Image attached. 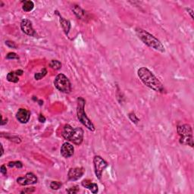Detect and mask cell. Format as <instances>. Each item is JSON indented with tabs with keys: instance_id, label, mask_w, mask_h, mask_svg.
<instances>
[{
	"instance_id": "6da1fadb",
	"label": "cell",
	"mask_w": 194,
	"mask_h": 194,
	"mask_svg": "<svg viewBox=\"0 0 194 194\" xmlns=\"http://www.w3.org/2000/svg\"><path fill=\"white\" fill-rule=\"evenodd\" d=\"M137 74L141 81L148 87L156 92H162L164 90L163 84L160 80L146 67H140L137 71Z\"/></svg>"
},
{
	"instance_id": "7a4b0ae2",
	"label": "cell",
	"mask_w": 194,
	"mask_h": 194,
	"mask_svg": "<svg viewBox=\"0 0 194 194\" xmlns=\"http://www.w3.org/2000/svg\"><path fill=\"white\" fill-rule=\"evenodd\" d=\"M135 31H136V34L137 35L138 38L146 46L157 51L161 52H164L165 51L164 46L156 37L148 33L145 30L139 28V27L136 28Z\"/></svg>"
},
{
	"instance_id": "3957f363",
	"label": "cell",
	"mask_w": 194,
	"mask_h": 194,
	"mask_svg": "<svg viewBox=\"0 0 194 194\" xmlns=\"http://www.w3.org/2000/svg\"><path fill=\"white\" fill-rule=\"evenodd\" d=\"M86 101L84 98L79 97L77 99V118L80 121V123L83 125L85 126L87 129L91 131L95 130V126L91 121L90 118L87 116V114L84 112V107H85Z\"/></svg>"
},
{
	"instance_id": "277c9868",
	"label": "cell",
	"mask_w": 194,
	"mask_h": 194,
	"mask_svg": "<svg viewBox=\"0 0 194 194\" xmlns=\"http://www.w3.org/2000/svg\"><path fill=\"white\" fill-rule=\"evenodd\" d=\"M54 85L60 92L70 93L71 91V84L70 80L63 74H58L54 80Z\"/></svg>"
},
{
	"instance_id": "5b68a950",
	"label": "cell",
	"mask_w": 194,
	"mask_h": 194,
	"mask_svg": "<svg viewBox=\"0 0 194 194\" xmlns=\"http://www.w3.org/2000/svg\"><path fill=\"white\" fill-rule=\"evenodd\" d=\"M93 165H94V171L96 178L99 180H101L103 172L107 168L108 163L101 156H96L93 158Z\"/></svg>"
},
{
	"instance_id": "8992f818",
	"label": "cell",
	"mask_w": 194,
	"mask_h": 194,
	"mask_svg": "<svg viewBox=\"0 0 194 194\" xmlns=\"http://www.w3.org/2000/svg\"><path fill=\"white\" fill-rule=\"evenodd\" d=\"M84 140V130L81 127L74 128L72 133L70 135L68 141L75 145H80Z\"/></svg>"
},
{
	"instance_id": "52a82bcc",
	"label": "cell",
	"mask_w": 194,
	"mask_h": 194,
	"mask_svg": "<svg viewBox=\"0 0 194 194\" xmlns=\"http://www.w3.org/2000/svg\"><path fill=\"white\" fill-rule=\"evenodd\" d=\"M37 181H38V179H37V176L32 172H29V173L26 174L24 177H20L17 179L18 184L21 186L35 184L37 183Z\"/></svg>"
},
{
	"instance_id": "ba28073f",
	"label": "cell",
	"mask_w": 194,
	"mask_h": 194,
	"mask_svg": "<svg viewBox=\"0 0 194 194\" xmlns=\"http://www.w3.org/2000/svg\"><path fill=\"white\" fill-rule=\"evenodd\" d=\"M85 170L84 168H72L70 169L67 173V178L71 181H75L84 175Z\"/></svg>"
},
{
	"instance_id": "9c48e42d",
	"label": "cell",
	"mask_w": 194,
	"mask_h": 194,
	"mask_svg": "<svg viewBox=\"0 0 194 194\" xmlns=\"http://www.w3.org/2000/svg\"><path fill=\"white\" fill-rule=\"evenodd\" d=\"M21 31L25 34L28 36H36L35 31L33 28L32 23L31 21L27 19H24L21 22Z\"/></svg>"
},
{
	"instance_id": "30bf717a",
	"label": "cell",
	"mask_w": 194,
	"mask_h": 194,
	"mask_svg": "<svg viewBox=\"0 0 194 194\" xmlns=\"http://www.w3.org/2000/svg\"><path fill=\"white\" fill-rule=\"evenodd\" d=\"M31 118V112L27 109H18L16 114L17 120L21 124H26L29 121Z\"/></svg>"
},
{
	"instance_id": "8fae6325",
	"label": "cell",
	"mask_w": 194,
	"mask_h": 194,
	"mask_svg": "<svg viewBox=\"0 0 194 194\" xmlns=\"http://www.w3.org/2000/svg\"><path fill=\"white\" fill-rule=\"evenodd\" d=\"M74 148L71 143H63L61 146V149H60V152L61 155L64 158H70L74 155Z\"/></svg>"
},
{
	"instance_id": "7c38bea8",
	"label": "cell",
	"mask_w": 194,
	"mask_h": 194,
	"mask_svg": "<svg viewBox=\"0 0 194 194\" xmlns=\"http://www.w3.org/2000/svg\"><path fill=\"white\" fill-rule=\"evenodd\" d=\"M177 130H178V133L180 135V136H193L192 127H191V126L190 124H187L178 126Z\"/></svg>"
},
{
	"instance_id": "4fadbf2b",
	"label": "cell",
	"mask_w": 194,
	"mask_h": 194,
	"mask_svg": "<svg viewBox=\"0 0 194 194\" xmlns=\"http://www.w3.org/2000/svg\"><path fill=\"white\" fill-rule=\"evenodd\" d=\"M81 184L84 187L87 188L88 190H90L93 193H97V192H98L99 189L97 184L95 183H93L90 180H84V181L81 182Z\"/></svg>"
},
{
	"instance_id": "5bb4252c",
	"label": "cell",
	"mask_w": 194,
	"mask_h": 194,
	"mask_svg": "<svg viewBox=\"0 0 194 194\" xmlns=\"http://www.w3.org/2000/svg\"><path fill=\"white\" fill-rule=\"evenodd\" d=\"M59 20H60V24H61L62 29L64 30L66 35L68 36V33L69 31H70V29H71V23H70V21H67V20H65L64 18H63L61 16H60Z\"/></svg>"
},
{
	"instance_id": "9a60e30c",
	"label": "cell",
	"mask_w": 194,
	"mask_h": 194,
	"mask_svg": "<svg viewBox=\"0 0 194 194\" xmlns=\"http://www.w3.org/2000/svg\"><path fill=\"white\" fill-rule=\"evenodd\" d=\"M180 143L183 145H188V146H191V147H193V136H181V138H180Z\"/></svg>"
},
{
	"instance_id": "2e32d148",
	"label": "cell",
	"mask_w": 194,
	"mask_h": 194,
	"mask_svg": "<svg viewBox=\"0 0 194 194\" xmlns=\"http://www.w3.org/2000/svg\"><path fill=\"white\" fill-rule=\"evenodd\" d=\"M73 128L71 125H69V124H65L64 126V128H63V131H62V136L64 137V140H68L69 137H70V135L72 133Z\"/></svg>"
},
{
	"instance_id": "e0dca14e",
	"label": "cell",
	"mask_w": 194,
	"mask_h": 194,
	"mask_svg": "<svg viewBox=\"0 0 194 194\" xmlns=\"http://www.w3.org/2000/svg\"><path fill=\"white\" fill-rule=\"evenodd\" d=\"M72 9L74 13L75 14V15L77 16V18L82 19V18H84V17L85 16V11L82 9L79 5H74Z\"/></svg>"
},
{
	"instance_id": "ac0fdd59",
	"label": "cell",
	"mask_w": 194,
	"mask_h": 194,
	"mask_svg": "<svg viewBox=\"0 0 194 194\" xmlns=\"http://www.w3.org/2000/svg\"><path fill=\"white\" fill-rule=\"evenodd\" d=\"M34 8V3L32 1H24L22 8L25 12L31 11Z\"/></svg>"
},
{
	"instance_id": "d6986e66",
	"label": "cell",
	"mask_w": 194,
	"mask_h": 194,
	"mask_svg": "<svg viewBox=\"0 0 194 194\" xmlns=\"http://www.w3.org/2000/svg\"><path fill=\"white\" fill-rule=\"evenodd\" d=\"M7 80L9 82H12V83H17L19 80L18 76L17 75L15 71H11L7 74Z\"/></svg>"
},
{
	"instance_id": "ffe728a7",
	"label": "cell",
	"mask_w": 194,
	"mask_h": 194,
	"mask_svg": "<svg viewBox=\"0 0 194 194\" xmlns=\"http://www.w3.org/2000/svg\"><path fill=\"white\" fill-rule=\"evenodd\" d=\"M49 66L54 70H59L61 67L62 64L58 60H52L49 63Z\"/></svg>"
},
{
	"instance_id": "44dd1931",
	"label": "cell",
	"mask_w": 194,
	"mask_h": 194,
	"mask_svg": "<svg viewBox=\"0 0 194 194\" xmlns=\"http://www.w3.org/2000/svg\"><path fill=\"white\" fill-rule=\"evenodd\" d=\"M1 136H2V137L5 136V138L8 139L9 140L15 142V143H20L21 142V138L18 136H11V135H9V134H5V136H4V135H1Z\"/></svg>"
},
{
	"instance_id": "7402d4cb",
	"label": "cell",
	"mask_w": 194,
	"mask_h": 194,
	"mask_svg": "<svg viewBox=\"0 0 194 194\" xmlns=\"http://www.w3.org/2000/svg\"><path fill=\"white\" fill-rule=\"evenodd\" d=\"M47 74V70L46 68H43L42 70H41V71L39 73H36L35 74H34V78L36 79V80H41V79L43 78V77H45L46 75Z\"/></svg>"
},
{
	"instance_id": "603a6c76",
	"label": "cell",
	"mask_w": 194,
	"mask_h": 194,
	"mask_svg": "<svg viewBox=\"0 0 194 194\" xmlns=\"http://www.w3.org/2000/svg\"><path fill=\"white\" fill-rule=\"evenodd\" d=\"M8 166L9 168H17V169H21L23 168L22 162L20 161H15V162H8Z\"/></svg>"
},
{
	"instance_id": "cb8c5ba5",
	"label": "cell",
	"mask_w": 194,
	"mask_h": 194,
	"mask_svg": "<svg viewBox=\"0 0 194 194\" xmlns=\"http://www.w3.org/2000/svg\"><path fill=\"white\" fill-rule=\"evenodd\" d=\"M61 183L59 181H52L51 184H50V188L52 190H57L59 189L61 187Z\"/></svg>"
},
{
	"instance_id": "d4e9b609",
	"label": "cell",
	"mask_w": 194,
	"mask_h": 194,
	"mask_svg": "<svg viewBox=\"0 0 194 194\" xmlns=\"http://www.w3.org/2000/svg\"><path fill=\"white\" fill-rule=\"evenodd\" d=\"M128 117H129V118L130 119V121H131L133 122V123H134V124H137L138 121H140V120H139V118H138L136 117V115H135L133 112L129 113Z\"/></svg>"
},
{
	"instance_id": "484cf974",
	"label": "cell",
	"mask_w": 194,
	"mask_h": 194,
	"mask_svg": "<svg viewBox=\"0 0 194 194\" xmlns=\"http://www.w3.org/2000/svg\"><path fill=\"white\" fill-rule=\"evenodd\" d=\"M7 59H19V56L15 52H9L6 55Z\"/></svg>"
},
{
	"instance_id": "4316f807",
	"label": "cell",
	"mask_w": 194,
	"mask_h": 194,
	"mask_svg": "<svg viewBox=\"0 0 194 194\" xmlns=\"http://www.w3.org/2000/svg\"><path fill=\"white\" fill-rule=\"evenodd\" d=\"M79 190H79L78 187L74 186L73 187L69 188L68 190H67V192L68 193H77Z\"/></svg>"
},
{
	"instance_id": "83f0119b",
	"label": "cell",
	"mask_w": 194,
	"mask_h": 194,
	"mask_svg": "<svg viewBox=\"0 0 194 194\" xmlns=\"http://www.w3.org/2000/svg\"><path fill=\"white\" fill-rule=\"evenodd\" d=\"M5 44H6V46H8V47H10V48H12V49L17 48L16 44H15L14 42H12V41H10V40H7V41H5Z\"/></svg>"
},
{
	"instance_id": "f1b7e54d",
	"label": "cell",
	"mask_w": 194,
	"mask_h": 194,
	"mask_svg": "<svg viewBox=\"0 0 194 194\" xmlns=\"http://www.w3.org/2000/svg\"><path fill=\"white\" fill-rule=\"evenodd\" d=\"M35 191V188L31 187V188H26L25 190H22L21 192V193H33Z\"/></svg>"
},
{
	"instance_id": "f546056e",
	"label": "cell",
	"mask_w": 194,
	"mask_h": 194,
	"mask_svg": "<svg viewBox=\"0 0 194 194\" xmlns=\"http://www.w3.org/2000/svg\"><path fill=\"white\" fill-rule=\"evenodd\" d=\"M0 172H1V173L2 174V175H4V176H6L7 175V169H6V167H5V165H2L1 166V169H0Z\"/></svg>"
},
{
	"instance_id": "4dcf8cb0",
	"label": "cell",
	"mask_w": 194,
	"mask_h": 194,
	"mask_svg": "<svg viewBox=\"0 0 194 194\" xmlns=\"http://www.w3.org/2000/svg\"><path fill=\"white\" fill-rule=\"evenodd\" d=\"M38 120H39V121L41 122V123H44V122L46 121V118L44 117L42 114H40V115H39Z\"/></svg>"
},
{
	"instance_id": "1f68e13d",
	"label": "cell",
	"mask_w": 194,
	"mask_h": 194,
	"mask_svg": "<svg viewBox=\"0 0 194 194\" xmlns=\"http://www.w3.org/2000/svg\"><path fill=\"white\" fill-rule=\"evenodd\" d=\"M187 10L188 12L190 13V15L191 18L193 19V11L192 9H190V8H187Z\"/></svg>"
},
{
	"instance_id": "d6a6232c",
	"label": "cell",
	"mask_w": 194,
	"mask_h": 194,
	"mask_svg": "<svg viewBox=\"0 0 194 194\" xmlns=\"http://www.w3.org/2000/svg\"><path fill=\"white\" fill-rule=\"evenodd\" d=\"M15 73H16V74L18 76H21L23 74V73H24V71L22 70H17V71H15Z\"/></svg>"
},
{
	"instance_id": "836d02e7",
	"label": "cell",
	"mask_w": 194,
	"mask_h": 194,
	"mask_svg": "<svg viewBox=\"0 0 194 194\" xmlns=\"http://www.w3.org/2000/svg\"><path fill=\"white\" fill-rule=\"evenodd\" d=\"M7 122H8V119H5V120H3V118H2V122H1V125H4V124H7Z\"/></svg>"
},
{
	"instance_id": "e575fe53",
	"label": "cell",
	"mask_w": 194,
	"mask_h": 194,
	"mask_svg": "<svg viewBox=\"0 0 194 194\" xmlns=\"http://www.w3.org/2000/svg\"><path fill=\"white\" fill-rule=\"evenodd\" d=\"M1 149H2V152H1V155H0V156H3V153H4V149H3V146H2V144L1 143Z\"/></svg>"
}]
</instances>
